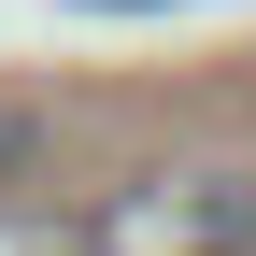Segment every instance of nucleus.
I'll list each match as a JSON object with an SVG mask.
<instances>
[{
  "label": "nucleus",
  "mask_w": 256,
  "mask_h": 256,
  "mask_svg": "<svg viewBox=\"0 0 256 256\" xmlns=\"http://www.w3.org/2000/svg\"><path fill=\"white\" fill-rule=\"evenodd\" d=\"M86 256H256V171L200 156V171H128L86 214Z\"/></svg>",
  "instance_id": "nucleus-1"
},
{
  "label": "nucleus",
  "mask_w": 256,
  "mask_h": 256,
  "mask_svg": "<svg viewBox=\"0 0 256 256\" xmlns=\"http://www.w3.org/2000/svg\"><path fill=\"white\" fill-rule=\"evenodd\" d=\"M0 256H86V214H57V200H0Z\"/></svg>",
  "instance_id": "nucleus-2"
}]
</instances>
